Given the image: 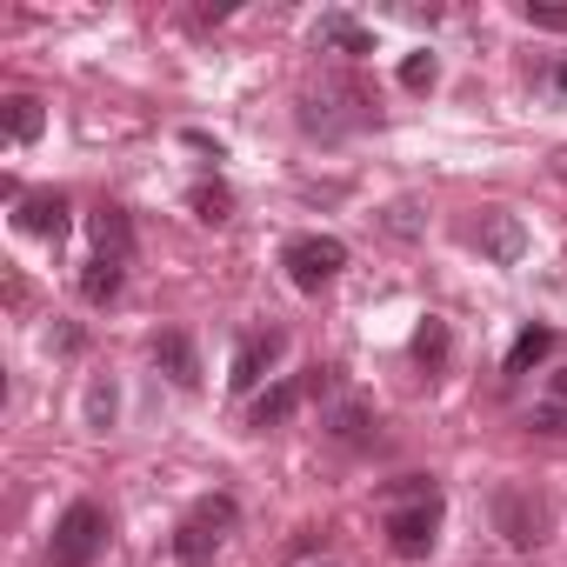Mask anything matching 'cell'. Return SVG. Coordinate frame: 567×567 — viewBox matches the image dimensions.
Listing matches in <instances>:
<instances>
[{
	"label": "cell",
	"mask_w": 567,
	"mask_h": 567,
	"mask_svg": "<svg viewBox=\"0 0 567 567\" xmlns=\"http://www.w3.org/2000/svg\"><path fill=\"white\" fill-rule=\"evenodd\" d=\"M388 547L401 554V560H421V554H434V534H441V487L434 481H421V474H408V481H394L388 487Z\"/></svg>",
	"instance_id": "cell-1"
},
{
	"label": "cell",
	"mask_w": 567,
	"mask_h": 567,
	"mask_svg": "<svg viewBox=\"0 0 567 567\" xmlns=\"http://www.w3.org/2000/svg\"><path fill=\"white\" fill-rule=\"evenodd\" d=\"M280 267H288V280H295L301 295H321L328 280L348 267V247L334 234H295L288 247H280Z\"/></svg>",
	"instance_id": "cell-2"
},
{
	"label": "cell",
	"mask_w": 567,
	"mask_h": 567,
	"mask_svg": "<svg viewBox=\"0 0 567 567\" xmlns=\"http://www.w3.org/2000/svg\"><path fill=\"white\" fill-rule=\"evenodd\" d=\"M220 527H234V501H227V494L200 501V507L174 527V560H181V567H207V560L220 554Z\"/></svg>",
	"instance_id": "cell-3"
},
{
	"label": "cell",
	"mask_w": 567,
	"mask_h": 567,
	"mask_svg": "<svg viewBox=\"0 0 567 567\" xmlns=\"http://www.w3.org/2000/svg\"><path fill=\"white\" fill-rule=\"evenodd\" d=\"M101 547H107V514L94 501H74L54 520V567H94Z\"/></svg>",
	"instance_id": "cell-4"
},
{
	"label": "cell",
	"mask_w": 567,
	"mask_h": 567,
	"mask_svg": "<svg viewBox=\"0 0 567 567\" xmlns=\"http://www.w3.org/2000/svg\"><path fill=\"white\" fill-rule=\"evenodd\" d=\"M494 527H501V540L507 547H540L547 540V507H540V494H527V487H494Z\"/></svg>",
	"instance_id": "cell-5"
},
{
	"label": "cell",
	"mask_w": 567,
	"mask_h": 567,
	"mask_svg": "<svg viewBox=\"0 0 567 567\" xmlns=\"http://www.w3.org/2000/svg\"><path fill=\"white\" fill-rule=\"evenodd\" d=\"M280 354H288V334H280V328H254V334H240L227 388H234V394H254V388L267 381V368H274Z\"/></svg>",
	"instance_id": "cell-6"
},
{
	"label": "cell",
	"mask_w": 567,
	"mask_h": 567,
	"mask_svg": "<svg viewBox=\"0 0 567 567\" xmlns=\"http://www.w3.org/2000/svg\"><path fill=\"white\" fill-rule=\"evenodd\" d=\"M474 247H481L494 267H514V260L527 254V227H520L514 214H487V220L474 227Z\"/></svg>",
	"instance_id": "cell-7"
},
{
	"label": "cell",
	"mask_w": 567,
	"mask_h": 567,
	"mask_svg": "<svg viewBox=\"0 0 567 567\" xmlns=\"http://www.w3.org/2000/svg\"><path fill=\"white\" fill-rule=\"evenodd\" d=\"M154 368L174 381V388H200V354L187 334H154Z\"/></svg>",
	"instance_id": "cell-8"
},
{
	"label": "cell",
	"mask_w": 567,
	"mask_h": 567,
	"mask_svg": "<svg viewBox=\"0 0 567 567\" xmlns=\"http://www.w3.org/2000/svg\"><path fill=\"white\" fill-rule=\"evenodd\" d=\"M374 427H381V414H374L368 401H334V408H328V434H334L341 447H368Z\"/></svg>",
	"instance_id": "cell-9"
},
{
	"label": "cell",
	"mask_w": 567,
	"mask_h": 567,
	"mask_svg": "<svg viewBox=\"0 0 567 567\" xmlns=\"http://www.w3.org/2000/svg\"><path fill=\"white\" fill-rule=\"evenodd\" d=\"M28 234H41V240H61L68 234V200L61 194H21V214H14Z\"/></svg>",
	"instance_id": "cell-10"
},
{
	"label": "cell",
	"mask_w": 567,
	"mask_h": 567,
	"mask_svg": "<svg viewBox=\"0 0 567 567\" xmlns=\"http://www.w3.org/2000/svg\"><path fill=\"white\" fill-rule=\"evenodd\" d=\"M315 41H321V48H334V54H374V34H368L354 14H321Z\"/></svg>",
	"instance_id": "cell-11"
},
{
	"label": "cell",
	"mask_w": 567,
	"mask_h": 567,
	"mask_svg": "<svg viewBox=\"0 0 567 567\" xmlns=\"http://www.w3.org/2000/svg\"><path fill=\"white\" fill-rule=\"evenodd\" d=\"M121 267H127V260H107V254L87 260V274H81V301H87V308H107V301L121 295V280H127Z\"/></svg>",
	"instance_id": "cell-12"
},
{
	"label": "cell",
	"mask_w": 567,
	"mask_h": 567,
	"mask_svg": "<svg viewBox=\"0 0 567 567\" xmlns=\"http://www.w3.org/2000/svg\"><path fill=\"white\" fill-rule=\"evenodd\" d=\"M301 401H308V381H274V388L254 401V427H280Z\"/></svg>",
	"instance_id": "cell-13"
},
{
	"label": "cell",
	"mask_w": 567,
	"mask_h": 567,
	"mask_svg": "<svg viewBox=\"0 0 567 567\" xmlns=\"http://www.w3.org/2000/svg\"><path fill=\"white\" fill-rule=\"evenodd\" d=\"M94 247H101L107 260H134V220H127L121 207H101V214H94Z\"/></svg>",
	"instance_id": "cell-14"
},
{
	"label": "cell",
	"mask_w": 567,
	"mask_h": 567,
	"mask_svg": "<svg viewBox=\"0 0 567 567\" xmlns=\"http://www.w3.org/2000/svg\"><path fill=\"white\" fill-rule=\"evenodd\" d=\"M447 354H454L447 321H421V328H414V361H421V368H447Z\"/></svg>",
	"instance_id": "cell-15"
},
{
	"label": "cell",
	"mask_w": 567,
	"mask_h": 567,
	"mask_svg": "<svg viewBox=\"0 0 567 567\" xmlns=\"http://www.w3.org/2000/svg\"><path fill=\"white\" fill-rule=\"evenodd\" d=\"M547 348H554V334H547V328H520V334H514V348H507V374H527L534 361H547Z\"/></svg>",
	"instance_id": "cell-16"
},
{
	"label": "cell",
	"mask_w": 567,
	"mask_h": 567,
	"mask_svg": "<svg viewBox=\"0 0 567 567\" xmlns=\"http://www.w3.org/2000/svg\"><path fill=\"white\" fill-rule=\"evenodd\" d=\"M41 121H48V114H41V101H34V94H14V101H8V134H14L21 147H28V141H41Z\"/></svg>",
	"instance_id": "cell-17"
},
{
	"label": "cell",
	"mask_w": 567,
	"mask_h": 567,
	"mask_svg": "<svg viewBox=\"0 0 567 567\" xmlns=\"http://www.w3.org/2000/svg\"><path fill=\"white\" fill-rule=\"evenodd\" d=\"M187 207H194V220H207V227H220V220H227V207H234V194H227L220 181H200V187L187 194Z\"/></svg>",
	"instance_id": "cell-18"
},
{
	"label": "cell",
	"mask_w": 567,
	"mask_h": 567,
	"mask_svg": "<svg viewBox=\"0 0 567 567\" xmlns=\"http://www.w3.org/2000/svg\"><path fill=\"white\" fill-rule=\"evenodd\" d=\"M114 408H121L114 381H94V388H87V427H94V434H107V427H114Z\"/></svg>",
	"instance_id": "cell-19"
},
{
	"label": "cell",
	"mask_w": 567,
	"mask_h": 567,
	"mask_svg": "<svg viewBox=\"0 0 567 567\" xmlns=\"http://www.w3.org/2000/svg\"><path fill=\"white\" fill-rule=\"evenodd\" d=\"M434 74H441V68H434V54H408V61H401V87H408V94H427V87H434Z\"/></svg>",
	"instance_id": "cell-20"
},
{
	"label": "cell",
	"mask_w": 567,
	"mask_h": 567,
	"mask_svg": "<svg viewBox=\"0 0 567 567\" xmlns=\"http://www.w3.org/2000/svg\"><path fill=\"white\" fill-rule=\"evenodd\" d=\"M527 28H547V34H567V8H547V0H527Z\"/></svg>",
	"instance_id": "cell-21"
},
{
	"label": "cell",
	"mask_w": 567,
	"mask_h": 567,
	"mask_svg": "<svg viewBox=\"0 0 567 567\" xmlns=\"http://www.w3.org/2000/svg\"><path fill=\"white\" fill-rule=\"evenodd\" d=\"M527 427H540V434H567V401H540V408L527 414Z\"/></svg>",
	"instance_id": "cell-22"
},
{
	"label": "cell",
	"mask_w": 567,
	"mask_h": 567,
	"mask_svg": "<svg viewBox=\"0 0 567 567\" xmlns=\"http://www.w3.org/2000/svg\"><path fill=\"white\" fill-rule=\"evenodd\" d=\"M388 227H394V234H414V227H421V220H414V200H394V207H388Z\"/></svg>",
	"instance_id": "cell-23"
},
{
	"label": "cell",
	"mask_w": 567,
	"mask_h": 567,
	"mask_svg": "<svg viewBox=\"0 0 567 567\" xmlns=\"http://www.w3.org/2000/svg\"><path fill=\"white\" fill-rule=\"evenodd\" d=\"M554 87H560V94H567V61H560V68H554Z\"/></svg>",
	"instance_id": "cell-24"
},
{
	"label": "cell",
	"mask_w": 567,
	"mask_h": 567,
	"mask_svg": "<svg viewBox=\"0 0 567 567\" xmlns=\"http://www.w3.org/2000/svg\"><path fill=\"white\" fill-rule=\"evenodd\" d=\"M554 401H567V374H554Z\"/></svg>",
	"instance_id": "cell-25"
}]
</instances>
